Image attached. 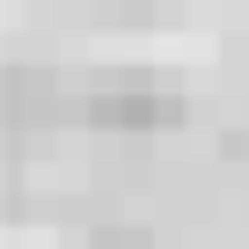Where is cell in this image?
Wrapping results in <instances>:
<instances>
[{"label": "cell", "mask_w": 249, "mask_h": 249, "mask_svg": "<svg viewBox=\"0 0 249 249\" xmlns=\"http://www.w3.org/2000/svg\"><path fill=\"white\" fill-rule=\"evenodd\" d=\"M183 103H161V95H147V88H110V95H95L88 103V117L103 124V132H140V124H161V117H176Z\"/></svg>", "instance_id": "cell-1"}, {"label": "cell", "mask_w": 249, "mask_h": 249, "mask_svg": "<svg viewBox=\"0 0 249 249\" xmlns=\"http://www.w3.org/2000/svg\"><path fill=\"white\" fill-rule=\"evenodd\" d=\"M95 249H140V242H132V234H103Z\"/></svg>", "instance_id": "cell-2"}]
</instances>
